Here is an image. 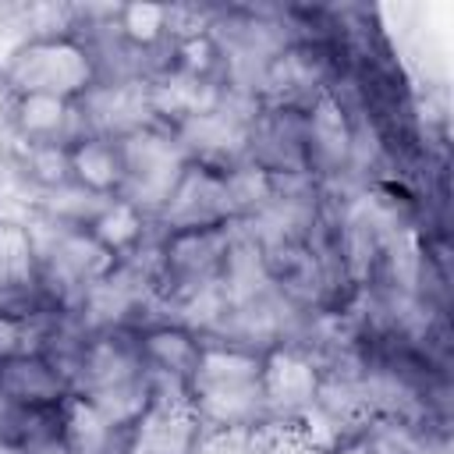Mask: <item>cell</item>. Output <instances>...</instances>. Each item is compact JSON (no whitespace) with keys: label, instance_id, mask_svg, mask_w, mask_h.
Masks as SVG:
<instances>
[{"label":"cell","instance_id":"cell-13","mask_svg":"<svg viewBox=\"0 0 454 454\" xmlns=\"http://www.w3.org/2000/svg\"><path fill=\"white\" fill-rule=\"evenodd\" d=\"M7 128L21 138V145H67L78 131H85L82 103H64L53 96H14Z\"/></svg>","mask_w":454,"mask_h":454},{"label":"cell","instance_id":"cell-3","mask_svg":"<svg viewBox=\"0 0 454 454\" xmlns=\"http://www.w3.org/2000/svg\"><path fill=\"white\" fill-rule=\"evenodd\" d=\"M14 96H53L82 103L103 82V57L82 28L25 35L0 67Z\"/></svg>","mask_w":454,"mask_h":454},{"label":"cell","instance_id":"cell-7","mask_svg":"<svg viewBox=\"0 0 454 454\" xmlns=\"http://www.w3.org/2000/svg\"><path fill=\"white\" fill-rule=\"evenodd\" d=\"M71 369L43 344L0 351V404L4 411H53L71 394Z\"/></svg>","mask_w":454,"mask_h":454},{"label":"cell","instance_id":"cell-11","mask_svg":"<svg viewBox=\"0 0 454 454\" xmlns=\"http://www.w3.org/2000/svg\"><path fill=\"white\" fill-rule=\"evenodd\" d=\"M131 429L106 415L92 397L71 390L57 408L60 454H128Z\"/></svg>","mask_w":454,"mask_h":454},{"label":"cell","instance_id":"cell-15","mask_svg":"<svg viewBox=\"0 0 454 454\" xmlns=\"http://www.w3.org/2000/svg\"><path fill=\"white\" fill-rule=\"evenodd\" d=\"M170 21H174L170 7H160V4H124V7H114V25H117L114 32L131 50H156L167 39H174Z\"/></svg>","mask_w":454,"mask_h":454},{"label":"cell","instance_id":"cell-5","mask_svg":"<svg viewBox=\"0 0 454 454\" xmlns=\"http://www.w3.org/2000/svg\"><path fill=\"white\" fill-rule=\"evenodd\" d=\"M124 153V195L135 202L149 220H160L163 206L170 202L177 181L184 177L192 156L181 138L163 124H145L138 131L121 135Z\"/></svg>","mask_w":454,"mask_h":454},{"label":"cell","instance_id":"cell-10","mask_svg":"<svg viewBox=\"0 0 454 454\" xmlns=\"http://www.w3.org/2000/svg\"><path fill=\"white\" fill-rule=\"evenodd\" d=\"M64 160H67V181L74 192H82L96 202H110V199L124 195L121 138L103 135V131H78L64 145Z\"/></svg>","mask_w":454,"mask_h":454},{"label":"cell","instance_id":"cell-17","mask_svg":"<svg viewBox=\"0 0 454 454\" xmlns=\"http://www.w3.org/2000/svg\"><path fill=\"white\" fill-rule=\"evenodd\" d=\"M0 454H25V450L14 447V443H4V440H0Z\"/></svg>","mask_w":454,"mask_h":454},{"label":"cell","instance_id":"cell-8","mask_svg":"<svg viewBox=\"0 0 454 454\" xmlns=\"http://www.w3.org/2000/svg\"><path fill=\"white\" fill-rule=\"evenodd\" d=\"M319 397H323L319 362L291 340H270L262 348L266 419H305L309 411L319 408Z\"/></svg>","mask_w":454,"mask_h":454},{"label":"cell","instance_id":"cell-9","mask_svg":"<svg viewBox=\"0 0 454 454\" xmlns=\"http://www.w3.org/2000/svg\"><path fill=\"white\" fill-rule=\"evenodd\" d=\"M202 422L195 419L184 394L156 380V394L131 429L128 454H195Z\"/></svg>","mask_w":454,"mask_h":454},{"label":"cell","instance_id":"cell-16","mask_svg":"<svg viewBox=\"0 0 454 454\" xmlns=\"http://www.w3.org/2000/svg\"><path fill=\"white\" fill-rule=\"evenodd\" d=\"M337 454H404L401 447L387 443V440H372V436H355L348 443H340Z\"/></svg>","mask_w":454,"mask_h":454},{"label":"cell","instance_id":"cell-1","mask_svg":"<svg viewBox=\"0 0 454 454\" xmlns=\"http://www.w3.org/2000/svg\"><path fill=\"white\" fill-rule=\"evenodd\" d=\"M262 348L266 344L202 330L199 362L181 387L202 429H245L270 422L262 404Z\"/></svg>","mask_w":454,"mask_h":454},{"label":"cell","instance_id":"cell-18","mask_svg":"<svg viewBox=\"0 0 454 454\" xmlns=\"http://www.w3.org/2000/svg\"><path fill=\"white\" fill-rule=\"evenodd\" d=\"M0 419H4V404H0Z\"/></svg>","mask_w":454,"mask_h":454},{"label":"cell","instance_id":"cell-4","mask_svg":"<svg viewBox=\"0 0 454 454\" xmlns=\"http://www.w3.org/2000/svg\"><path fill=\"white\" fill-rule=\"evenodd\" d=\"M234 255V220L170 223L153 252V287L167 301H195L223 287Z\"/></svg>","mask_w":454,"mask_h":454},{"label":"cell","instance_id":"cell-2","mask_svg":"<svg viewBox=\"0 0 454 454\" xmlns=\"http://www.w3.org/2000/svg\"><path fill=\"white\" fill-rule=\"evenodd\" d=\"M71 387L92 397L106 415L121 426L135 429L138 415L156 394V380L142 362L135 326L128 323H103L85 333L67 362Z\"/></svg>","mask_w":454,"mask_h":454},{"label":"cell","instance_id":"cell-12","mask_svg":"<svg viewBox=\"0 0 454 454\" xmlns=\"http://www.w3.org/2000/svg\"><path fill=\"white\" fill-rule=\"evenodd\" d=\"M135 340H138L142 362L153 372V380L170 383L177 390L188 383V376L199 362V351H202V330H195L192 323H181V319L138 323Z\"/></svg>","mask_w":454,"mask_h":454},{"label":"cell","instance_id":"cell-6","mask_svg":"<svg viewBox=\"0 0 454 454\" xmlns=\"http://www.w3.org/2000/svg\"><path fill=\"white\" fill-rule=\"evenodd\" d=\"M53 305L57 298L46 280L35 231L21 220L0 216V323L28 326Z\"/></svg>","mask_w":454,"mask_h":454},{"label":"cell","instance_id":"cell-14","mask_svg":"<svg viewBox=\"0 0 454 454\" xmlns=\"http://www.w3.org/2000/svg\"><path fill=\"white\" fill-rule=\"evenodd\" d=\"M149 216L128 202V199H110L92 206V213L85 220H78V227L114 259V262H128L131 255H138L145 234H149Z\"/></svg>","mask_w":454,"mask_h":454}]
</instances>
